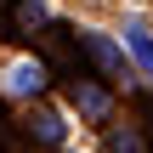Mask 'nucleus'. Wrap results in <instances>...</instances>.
Here are the masks:
<instances>
[{"label":"nucleus","instance_id":"1","mask_svg":"<svg viewBox=\"0 0 153 153\" xmlns=\"http://www.w3.org/2000/svg\"><path fill=\"white\" fill-rule=\"evenodd\" d=\"M125 45H131V57L153 74V34H148V23H125Z\"/></svg>","mask_w":153,"mask_h":153},{"label":"nucleus","instance_id":"2","mask_svg":"<svg viewBox=\"0 0 153 153\" xmlns=\"http://www.w3.org/2000/svg\"><path fill=\"white\" fill-rule=\"evenodd\" d=\"M85 51H91L108 74H119V62H125V57H119V45H114V40H102V34H85Z\"/></svg>","mask_w":153,"mask_h":153},{"label":"nucleus","instance_id":"3","mask_svg":"<svg viewBox=\"0 0 153 153\" xmlns=\"http://www.w3.org/2000/svg\"><path fill=\"white\" fill-rule=\"evenodd\" d=\"M40 85H45V68H40V62H17V68H11V91H17V97H28V91H40Z\"/></svg>","mask_w":153,"mask_h":153},{"label":"nucleus","instance_id":"4","mask_svg":"<svg viewBox=\"0 0 153 153\" xmlns=\"http://www.w3.org/2000/svg\"><path fill=\"white\" fill-rule=\"evenodd\" d=\"M74 97H79V108H85V114H108V97H102V91H91V85H79Z\"/></svg>","mask_w":153,"mask_h":153},{"label":"nucleus","instance_id":"5","mask_svg":"<svg viewBox=\"0 0 153 153\" xmlns=\"http://www.w3.org/2000/svg\"><path fill=\"white\" fill-rule=\"evenodd\" d=\"M40 136H45V142H62V119H57V114H40Z\"/></svg>","mask_w":153,"mask_h":153},{"label":"nucleus","instance_id":"6","mask_svg":"<svg viewBox=\"0 0 153 153\" xmlns=\"http://www.w3.org/2000/svg\"><path fill=\"white\" fill-rule=\"evenodd\" d=\"M114 153H142V142H136V136H125V131H119V136H114Z\"/></svg>","mask_w":153,"mask_h":153}]
</instances>
